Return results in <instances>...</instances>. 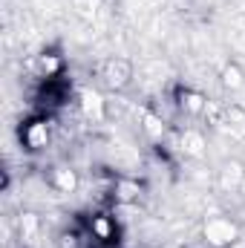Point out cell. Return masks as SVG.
I'll use <instances>...</instances> for the list:
<instances>
[{
    "mask_svg": "<svg viewBox=\"0 0 245 248\" xmlns=\"http://www.w3.org/2000/svg\"><path fill=\"white\" fill-rule=\"evenodd\" d=\"M38 69H41V78H46V81H49V78H55V75L61 72V58H58V55H52V52H49V55H41Z\"/></svg>",
    "mask_w": 245,
    "mask_h": 248,
    "instance_id": "obj_11",
    "label": "cell"
},
{
    "mask_svg": "<svg viewBox=\"0 0 245 248\" xmlns=\"http://www.w3.org/2000/svg\"><path fill=\"white\" fill-rule=\"evenodd\" d=\"M75 6H78L81 12H95V6H98V0H75Z\"/></svg>",
    "mask_w": 245,
    "mask_h": 248,
    "instance_id": "obj_14",
    "label": "cell"
},
{
    "mask_svg": "<svg viewBox=\"0 0 245 248\" xmlns=\"http://www.w3.org/2000/svg\"><path fill=\"white\" fill-rule=\"evenodd\" d=\"M98 78L110 90H124L130 84V78H133V63L122 58V55H113V58H107L98 66Z\"/></svg>",
    "mask_w": 245,
    "mask_h": 248,
    "instance_id": "obj_1",
    "label": "cell"
},
{
    "mask_svg": "<svg viewBox=\"0 0 245 248\" xmlns=\"http://www.w3.org/2000/svg\"><path fill=\"white\" fill-rule=\"evenodd\" d=\"M113 190H116V199H122V202H130V199H136V196H138V185L124 182V179H119V182L113 185Z\"/></svg>",
    "mask_w": 245,
    "mask_h": 248,
    "instance_id": "obj_12",
    "label": "cell"
},
{
    "mask_svg": "<svg viewBox=\"0 0 245 248\" xmlns=\"http://www.w3.org/2000/svg\"><path fill=\"white\" fill-rule=\"evenodd\" d=\"M222 84L228 87V90H240L245 84V75H243V69L237 66V63H228L225 69H222Z\"/></svg>",
    "mask_w": 245,
    "mask_h": 248,
    "instance_id": "obj_10",
    "label": "cell"
},
{
    "mask_svg": "<svg viewBox=\"0 0 245 248\" xmlns=\"http://www.w3.org/2000/svg\"><path fill=\"white\" fill-rule=\"evenodd\" d=\"M116 219L107 217V214H95L90 219V234L95 237V243H113L116 240Z\"/></svg>",
    "mask_w": 245,
    "mask_h": 248,
    "instance_id": "obj_4",
    "label": "cell"
},
{
    "mask_svg": "<svg viewBox=\"0 0 245 248\" xmlns=\"http://www.w3.org/2000/svg\"><path fill=\"white\" fill-rule=\"evenodd\" d=\"M179 107H182L184 113H190V116H199V113H205V107H208V98L202 95V93H196V90H179Z\"/></svg>",
    "mask_w": 245,
    "mask_h": 248,
    "instance_id": "obj_7",
    "label": "cell"
},
{
    "mask_svg": "<svg viewBox=\"0 0 245 248\" xmlns=\"http://www.w3.org/2000/svg\"><path fill=\"white\" fill-rule=\"evenodd\" d=\"M78 98H81V110H84V116H87V119H95V122H101V119L107 116V101H101V95H98V93H92V90H84Z\"/></svg>",
    "mask_w": 245,
    "mask_h": 248,
    "instance_id": "obj_5",
    "label": "cell"
},
{
    "mask_svg": "<svg viewBox=\"0 0 245 248\" xmlns=\"http://www.w3.org/2000/svg\"><path fill=\"white\" fill-rule=\"evenodd\" d=\"M95 237L90 231H81V228H72V231H63L58 237V248H92Z\"/></svg>",
    "mask_w": 245,
    "mask_h": 248,
    "instance_id": "obj_8",
    "label": "cell"
},
{
    "mask_svg": "<svg viewBox=\"0 0 245 248\" xmlns=\"http://www.w3.org/2000/svg\"><path fill=\"white\" fill-rule=\"evenodd\" d=\"M20 141L26 150H44L49 147L52 141V122L46 116H38V119H29L20 130Z\"/></svg>",
    "mask_w": 245,
    "mask_h": 248,
    "instance_id": "obj_2",
    "label": "cell"
},
{
    "mask_svg": "<svg viewBox=\"0 0 245 248\" xmlns=\"http://www.w3.org/2000/svg\"><path fill=\"white\" fill-rule=\"evenodd\" d=\"M205 240H208V246L214 248H228L237 243V225L231 222V219H225V217H211L208 222H205Z\"/></svg>",
    "mask_w": 245,
    "mask_h": 248,
    "instance_id": "obj_3",
    "label": "cell"
},
{
    "mask_svg": "<svg viewBox=\"0 0 245 248\" xmlns=\"http://www.w3.org/2000/svg\"><path fill=\"white\" fill-rule=\"evenodd\" d=\"M179 147H182V153H187V156H202L205 153V136L196 133V130H184L182 139H179Z\"/></svg>",
    "mask_w": 245,
    "mask_h": 248,
    "instance_id": "obj_9",
    "label": "cell"
},
{
    "mask_svg": "<svg viewBox=\"0 0 245 248\" xmlns=\"http://www.w3.org/2000/svg\"><path fill=\"white\" fill-rule=\"evenodd\" d=\"M49 185L55 187L58 193H75V187H78V173L72 170V168H52V173H49Z\"/></svg>",
    "mask_w": 245,
    "mask_h": 248,
    "instance_id": "obj_6",
    "label": "cell"
},
{
    "mask_svg": "<svg viewBox=\"0 0 245 248\" xmlns=\"http://www.w3.org/2000/svg\"><path fill=\"white\" fill-rule=\"evenodd\" d=\"M141 122H144V133H150L153 139H159L162 133H165V127H162V122L153 116V113H147V110H141Z\"/></svg>",
    "mask_w": 245,
    "mask_h": 248,
    "instance_id": "obj_13",
    "label": "cell"
}]
</instances>
